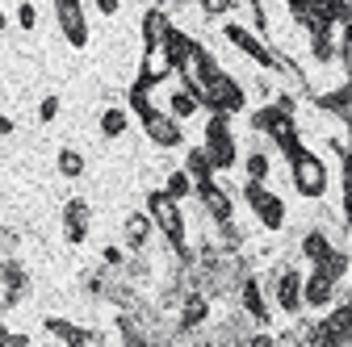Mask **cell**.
<instances>
[{
	"label": "cell",
	"mask_w": 352,
	"mask_h": 347,
	"mask_svg": "<svg viewBox=\"0 0 352 347\" xmlns=\"http://www.w3.org/2000/svg\"><path fill=\"white\" fill-rule=\"evenodd\" d=\"M294 180H298V189L302 193H323V163L315 159V155H306V151H298L294 155Z\"/></svg>",
	"instance_id": "6da1fadb"
},
{
	"label": "cell",
	"mask_w": 352,
	"mask_h": 347,
	"mask_svg": "<svg viewBox=\"0 0 352 347\" xmlns=\"http://www.w3.org/2000/svg\"><path fill=\"white\" fill-rule=\"evenodd\" d=\"M210 159H214V167H227V163L235 159V143H231V134H227V121H223V117L210 125Z\"/></svg>",
	"instance_id": "7a4b0ae2"
},
{
	"label": "cell",
	"mask_w": 352,
	"mask_h": 347,
	"mask_svg": "<svg viewBox=\"0 0 352 347\" xmlns=\"http://www.w3.org/2000/svg\"><path fill=\"white\" fill-rule=\"evenodd\" d=\"M248 197H252V205H256V213H260L264 222H269V226H281V201H277V197H269L260 184H252Z\"/></svg>",
	"instance_id": "3957f363"
},
{
	"label": "cell",
	"mask_w": 352,
	"mask_h": 347,
	"mask_svg": "<svg viewBox=\"0 0 352 347\" xmlns=\"http://www.w3.org/2000/svg\"><path fill=\"white\" fill-rule=\"evenodd\" d=\"M151 213H155V222L168 230V239H172V243H181V218H176L172 201H168V197H151Z\"/></svg>",
	"instance_id": "277c9868"
},
{
	"label": "cell",
	"mask_w": 352,
	"mask_h": 347,
	"mask_svg": "<svg viewBox=\"0 0 352 347\" xmlns=\"http://www.w3.org/2000/svg\"><path fill=\"white\" fill-rule=\"evenodd\" d=\"M59 21L67 25V38L76 42H84V21H80V9H76V0H59Z\"/></svg>",
	"instance_id": "5b68a950"
},
{
	"label": "cell",
	"mask_w": 352,
	"mask_h": 347,
	"mask_svg": "<svg viewBox=\"0 0 352 347\" xmlns=\"http://www.w3.org/2000/svg\"><path fill=\"white\" fill-rule=\"evenodd\" d=\"M277 297H281V310H298V301H302V285H298V276L294 272H281V280H277Z\"/></svg>",
	"instance_id": "8992f818"
},
{
	"label": "cell",
	"mask_w": 352,
	"mask_h": 347,
	"mask_svg": "<svg viewBox=\"0 0 352 347\" xmlns=\"http://www.w3.org/2000/svg\"><path fill=\"white\" fill-rule=\"evenodd\" d=\"M147 130H151V139H155V143H164V147L181 143V130H176L172 121H164V117H155V113H147Z\"/></svg>",
	"instance_id": "52a82bcc"
},
{
	"label": "cell",
	"mask_w": 352,
	"mask_h": 347,
	"mask_svg": "<svg viewBox=\"0 0 352 347\" xmlns=\"http://www.w3.org/2000/svg\"><path fill=\"white\" fill-rule=\"evenodd\" d=\"M331 285H336V276H327L323 268L315 272V280H311V289H306V301H315V306H323V301L331 297Z\"/></svg>",
	"instance_id": "ba28073f"
},
{
	"label": "cell",
	"mask_w": 352,
	"mask_h": 347,
	"mask_svg": "<svg viewBox=\"0 0 352 347\" xmlns=\"http://www.w3.org/2000/svg\"><path fill=\"white\" fill-rule=\"evenodd\" d=\"M84 218H88V213H84V201H72V205H67V235H72V243L84 239Z\"/></svg>",
	"instance_id": "9c48e42d"
},
{
	"label": "cell",
	"mask_w": 352,
	"mask_h": 347,
	"mask_svg": "<svg viewBox=\"0 0 352 347\" xmlns=\"http://www.w3.org/2000/svg\"><path fill=\"white\" fill-rule=\"evenodd\" d=\"M243 306L252 318H264V297H260V285L256 280H243Z\"/></svg>",
	"instance_id": "30bf717a"
},
{
	"label": "cell",
	"mask_w": 352,
	"mask_h": 347,
	"mask_svg": "<svg viewBox=\"0 0 352 347\" xmlns=\"http://www.w3.org/2000/svg\"><path fill=\"white\" fill-rule=\"evenodd\" d=\"M231 38L239 42V47H243V51H248L252 59H260V63H269V51H264V47H256V42H252V38H248L243 29H231Z\"/></svg>",
	"instance_id": "8fae6325"
},
{
	"label": "cell",
	"mask_w": 352,
	"mask_h": 347,
	"mask_svg": "<svg viewBox=\"0 0 352 347\" xmlns=\"http://www.w3.org/2000/svg\"><path fill=\"white\" fill-rule=\"evenodd\" d=\"M210 167H214V159H210V155H197V151L189 155V171H193L201 184H206V176H210Z\"/></svg>",
	"instance_id": "7c38bea8"
},
{
	"label": "cell",
	"mask_w": 352,
	"mask_h": 347,
	"mask_svg": "<svg viewBox=\"0 0 352 347\" xmlns=\"http://www.w3.org/2000/svg\"><path fill=\"white\" fill-rule=\"evenodd\" d=\"M147 38H151V47H160V42H164V17L160 13L147 17Z\"/></svg>",
	"instance_id": "4fadbf2b"
},
{
	"label": "cell",
	"mask_w": 352,
	"mask_h": 347,
	"mask_svg": "<svg viewBox=\"0 0 352 347\" xmlns=\"http://www.w3.org/2000/svg\"><path fill=\"white\" fill-rule=\"evenodd\" d=\"M306 255H311V259H323V255H327V239H323V235H311V239H306Z\"/></svg>",
	"instance_id": "5bb4252c"
},
{
	"label": "cell",
	"mask_w": 352,
	"mask_h": 347,
	"mask_svg": "<svg viewBox=\"0 0 352 347\" xmlns=\"http://www.w3.org/2000/svg\"><path fill=\"white\" fill-rule=\"evenodd\" d=\"M206 318V301L201 297H189V306H185V322H201Z\"/></svg>",
	"instance_id": "9a60e30c"
},
{
	"label": "cell",
	"mask_w": 352,
	"mask_h": 347,
	"mask_svg": "<svg viewBox=\"0 0 352 347\" xmlns=\"http://www.w3.org/2000/svg\"><path fill=\"white\" fill-rule=\"evenodd\" d=\"M122 125H126L122 109H109V113H105V134H122Z\"/></svg>",
	"instance_id": "2e32d148"
},
{
	"label": "cell",
	"mask_w": 352,
	"mask_h": 347,
	"mask_svg": "<svg viewBox=\"0 0 352 347\" xmlns=\"http://www.w3.org/2000/svg\"><path fill=\"white\" fill-rule=\"evenodd\" d=\"M59 167L67 171V176H80V155H72V151H63V155H59Z\"/></svg>",
	"instance_id": "e0dca14e"
},
{
	"label": "cell",
	"mask_w": 352,
	"mask_h": 347,
	"mask_svg": "<svg viewBox=\"0 0 352 347\" xmlns=\"http://www.w3.org/2000/svg\"><path fill=\"white\" fill-rule=\"evenodd\" d=\"M248 171H252V180H260L264 171H269V159H264V155H252V159H248Z\"/></svg>",
	"instance_id": "ac0fdd59"
},
{
	"label": "cell",
	"mask_w": 352,
	"mask_h": 347,
	"mask_svg": "<svg viewBox=\"0 0 352 347\" xmlns=\"http://www.w3.org/2000/svg\"><path fill=\"white\" fill-rule=\"evenodd\" d=\"M172 109H176V113H181V117H185V113H193V97H189V93H181V97H176V101H172Z\"/></svg>",
	"instance_id": "d6986e66"
},
{
	"label": "cell",
	"mask_w": 352,
	"mask_h": 347,
	"mask_svg": "<svg viewBox=\"0 0 352 347\" xmlns=\"http://www.w3.org/2000/svg\"><path fill=\"white\" fill-rule=\"evenodd\" d=\"M185 189H189V176H172V184H168V193H172V197H181Z\"/></svg>",
	"instance_id": "ffe728a7"
},
{
	"label": "cell",
	"mask_w": 352,
	"mask_h": 347,
	"mask_svg": "<svg viewBox=\"0 0 352 347\" xmlns=\"http://www.w3.org/2000/svg\"><path fill=\"white\" fill-rule=\"evenodd\" d=\"M101 9H105V13H113V9H118V0H101Z\"/></svg>",
	"instance_id": "44dd1931"
},
{
	"label": "cell",
	"mask_w": 352,
	"mask_h": 347,
	"mask_svg": "<svg viewBox=\"0 0 352 347\" xmlns=\"http://www.w3.org/2000/svg\"><path fill=\"white\" fill-rule=\"evenodd\" d=\"M348 218H352V184H348Z\"/></svg>",
	"instance_id": "7402d4cb"
},
{
	"label": "cell",
	"mask_w": 352,
	"mask_h": 347,
	"mask_svg": "<svg viewBox=\"0 0 352 347\" xmlns=\"http://www.w3.org/2000/svg\"><path fill=\"white\" fill-rule=\"evenodd\" d=\"M0 25H5V17H0Z\"/></svg>",
	"instance_id": "603a6c76"
}]
</instances>
